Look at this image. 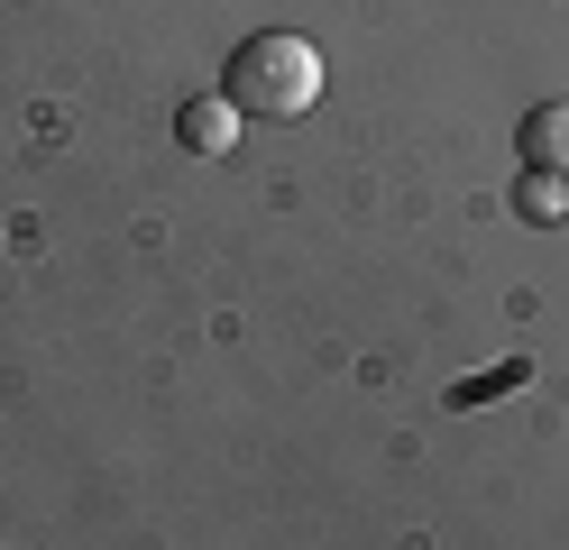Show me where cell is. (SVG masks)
<instances>
[{"instance_id": "4", "label": "cell", "mask_w": 569, "mask_h": 550, "mask_svg": "<svg viewBox=\"0 0 569 550\" xmlns=\"http://www.w3.org/2000/svg\"><path fill=\"white\" fill-rule=\"evenodd\" d=\"M515 211H523V220H542V230H551V220H569V174H532V166H523Z\"/></svg>"}, {"instance_id": "2", "label": "cell", "mask_w": 569, "mask_h": 550, "mask_svg": "<svg viewBox=\"0 0 569 550\" xmlns=\"http://www.w3.org/2000/svg\"><path fill=\"white\" fill-rule=\"evenodd\" d=\"M174 138H184L193 157H230V147H239V110L211 101V92H193L184 110H174Z\"/></svg>"}, {"instance_id": "1", "label": "cell", "mask_w": 569, "mask_h": 550, "mask_svg": "<svg viewBox=\"0 0 569 550\" xmlns=\"http://www.w3.org/2000/svg\"><path fill=\"white\" fill-rule=\"evenodd\" d=\"M221 101L239 120H303V110L322 101V56H312V37H295V28L248 37L230 56V92Z\"/></svg>"}, {"instance_id": "3", "label": "cell", "mask_w": 569, "mask_h": 550, "mask_svg": "<svg viewBox=\"0 0 569 550\" xmlns=\"http://www.w3.org/2000/svg\"><path fill=\"white\" fill-rule=\"evenodd\" d=\"M523 166L532 174H569V101H542V110H523Z\"/></svg>"}]
</instances>
